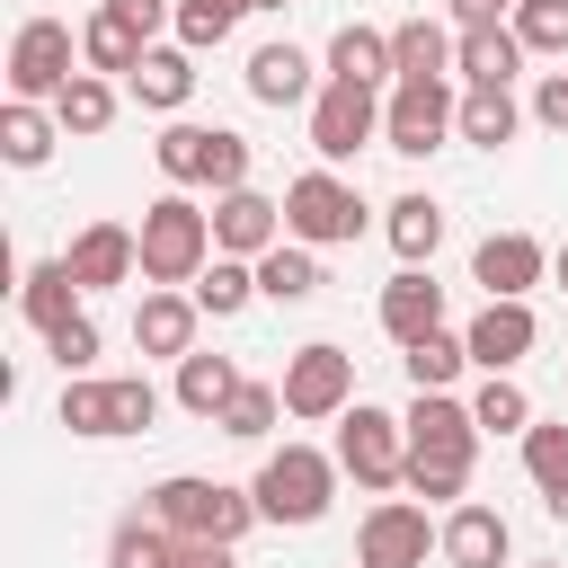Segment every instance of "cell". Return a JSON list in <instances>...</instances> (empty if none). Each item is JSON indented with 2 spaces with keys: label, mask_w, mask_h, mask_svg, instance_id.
I'll return each mask as SVG.
<instances>
[{
  "label": "cell",
  "mask_w": 568,
  "mask_h": 568,
  "mask_svg": "<svg viewBox=\"0 0 568 568\" xmlns=\"http://www.w3.org/2000/svg\"><path fill=\"white\" fill-rule=\"evenodd\" d=\"M399 426H408V479H399V488H417V497H462V488H470V462H479V417H470V399L417 390Z\"/></svg>",
  "instance_id": "obj_1"
},
{
  "label": "cell",
  "mask_w": 568,
  "mask_h": 568,
  "mask_svg": "<svg viewBox=\"0 0 568 568\" xmlns=\"http://www.w3.org/2000/svg\"><path fill=\"white\" fill-rule=\"evenodd\" d=\"M178 541H240L248 524H266L257 515V497L248 488H231V479H204V470H169L151 497H142Z\"/></svg>",
  "instance_id": "obj_2"
},
{
  "label": "cell",
  "mask_w": 568,
  "mask_h": 568,
  "mask_svg": "<svg viewBox=\"0 0 568 568\" xmlns=\"http://www.w3.org/2000/svg\"><path fill=\"white\" fill-rule=\"evenodd\" d=\"M204 266H213V213L186 186L151 195L142 204V284H195Z\"/></svg>",
  "instance_id": "obj_3"
},
{
  "label": "cell",
  "mask_w": 568,
  "mask_h": 568,
  "mask_svg": "<svg viewBox=\"0 0 568 568\" xmlns=\"http://www.w3.org/2000/svg\"><path fill=\"white\" fill-rule=\"evenodd\" d=\"M248 497H257L266 524H320L328 497H337V453H320V444H275V453L257 462Z\"/></svg>",
  "instance_id": "obj_4"
},
{
  "label": "cell",
  "mask_w": 568,
  "mask_h": 568,
  "mask_svg": "<svg viewBox=\"0 0 568 568\" xmlns=\"http://www.w3.org/2000/svg\"><path fill=\"white\" fill-rule=\"evenodd\" d=\"M151 160H160L169 186H213V195L248 186V142L222 133V124H169V133L151 142Z\"/></svg>",
  "instance_id": "obj_5"
},
{
  "label": "cell",
  "mask_w": 568,
  "mask_h": 568,
  "mask_svg": "<svg viewBox=\"0 0 568 568\" xmlns=\"http://www.w3.org/2000/svg\"><path fill=\"white\" fill-rule=\"evenodd\" d=\"M80 71H89V62H80V36H71L62 18H27V27L9 36V98L53 106V98H62Z\"/></svg>",
  "instance_id": "obj_6"
},
{
  "label": "cell",
  "mask_w": 568,
  "mask_h": 568,
  "mask_svg": "<svg viewBox=\"0 0 568 568\" xmlns=\"http://www.w3.org/2000/svg\"><path fill=\"white\" fill-rule=\"evenodd\" d=\"M364 231V195L337 178V169H302L284 186V240H311V248H346Z\"/></svg>",
  "instance_id": "obj_7"
},
{
  "label": "cell",
  "mask_w": 568,
  "mask_h": 568,
  "mask_svg": "<svg viewBox=\"0 0 568 568\" xmlns=\"http://www.w3.org/2000/svg\"><path fill=\"white\" fill-rule=\"evenodd\" d=\"M346 408H355V355L328 346V337L293 346V355H284V417L320 426V417H346Z\"/></svg>",
  "instance_id": "obj_8"
},
{
  "label": "cell",
  "mask_w": 568,
  "mask_h": 568,
  "mask_svg": "<svg viewBox=\"0 0 568 568\" xmlns=\"http://www.w3.org/2000/svg\"><path fill=\"white\" fill-rule=\"evenodd\" d=\"M337 470L355 479V488H399L408 479V426L390 417V408H346L337 417Z\"/></svg>",
  "instance_id": "obj_9"
},
{
  "label": "cell",
  "mask_w": 568,
  "mask_h": 568,
  "mask_svg": "<svg viewBox=\"0 0 568 568\" xmlns=\"http://www.w3.org/2000/svg\"><path fill=\"white\" fill-rule=\"evenodd\" d=\"M373 133H382V98L364 80H320V98H311V151H320V169L355 160Z\"/></svg>",
  "instance_id": "obj_10"
},
{
  "label": "cell",
  "mask_w": 568,
  "mask_h": 568,
  "mask_svg": "<svg viewBox=\"0 0 568 568\" xmlns=\"http://www.w3.org/2000/svg\"><path fill=\"white\" fill-rule=\"evenodd\" d=\"M453 115H462V98H453L444 80H399V89L382 98V142H390L399 160H426V151H444Z\"/></svg>",
  "instance_id": "obj_11"
},
{
  "label": "cell",
  "mask_w": 568,
  "mask_h": 568,
  "mask_svg": "<svg viewBox=\"0 0 568 568\" xmlns=\"http://www.w3.org/2000/svg\"><path fill=\"white\" fill-rule=\"evenodd\" d=\"M426 550H444V524H426L417 497H382L355 532V568H426Z\"/></svg>",
  "instance_id": "obj_12"
},
{
  "label": "cell",
  "mask_w": 568,
  "mask_h": 568,
  "mask_svg": "<svg viewBox=\"0 0 568 568\" xmlns=\"http://www.w3.org/2000/svg\"><path fill=\"white\" fill-rule=\"evenodd\" d=\"M541 275H550V248H541L532 231H488V240L470 248V284L497 293V302H524Z\"/></svg>",
  "instance_id": "obj_13"
},
{
  "label": "cell",
  "mask_w": 568,
  "mask_h": 568,
  "mask_svg": "<svg viewBox=\"0 0 568 568\" xmlns=\"http://www.w3.org/2000/svg\"><path fill=\"white\" fill-rule=\"evenodd\" d=\"M275 240H284V195H257V186L213 195V248L222 257H266Z\"/></svg>",
  "instance_id": "obj_14"
},
{
  "label": "cell",
  "mask_w": 568,
  "mask_h": 568,
  "mask_svg": "<svg viewBox=\"0 0 568 568\" xmlns=\"http://www.w3.org/2000/svg\"><path fill=\"white\" fill-rule=\"evenodd\" d=\"M462 337H470V364H479V373H515V364L532 355L541 320H532V302H497V293H488V302H479V320H470Z\"/></svg>",
  "instance_id": "obj_15"
},
{
  "label": "cell",
  "mask_w": 568,
  "mask_h": 568,
  "mask_svg": "<svg viewBox=\"0 0 568 568\" xmlns=\"http://www.w3.org/2000/svg\"><path fill=\"white\" fill-rule=\"evenodd\" d=\"M62 257H71V275H80V293H106V284H133V275H142V231H124V222H89Z\"/></svg>",
  "instance_id": "obj_16"
},
{
  "label": "cell",
  "mask_w": 568,
  "mask_h": 568,
  "mask_svg": "<svg viewBox=\"0 0 568 568\" xmlns=\"http://www.w3.org/2000/svg\"><path fill=\"white\" fill-rule=\"evenodd\" d=\"M195 320H204V302H195V293L151 284V293H142V311H133V346L178 364V355H195Z\"/></svg>",
  "instance_id": "obj_17"
},
{
  "label": "cell",
  "mask_w": 568,
  "mask_h": 568,
  "mask_svg": "<svg viewBox=\"0 0 568 568\" xmlns=\"http://www.w3.org/2000/svg\"><path fill=\"white\" fill-rule=\"evenodd\" d=\"M124 98L151 106V115H178V106L195 98V53H186V44H151V53L124 71Z\"/></svg>",
  "instance_id": "obj_18"
},
{
  "label": "cell",
  "mask_w": 568,
  "mask_h": 568,
  "mask_svg": "<svg viewBox=\"0 0 568 568\" xmlns=\"http://www.w3.org/2000/svg\"><path fill=\"white\" fill-rule=\"evenodd\" d=\"M382 328H390L399 346L435 337V328H444V284H435L426 266H399V275L382 284Z\"/></svg>",
  "instance_id": "obj_19"
},
{
  "label": "cell",
  "mask_w": 568,
  "mask_h": 568,
  "mask_svg": "<svg viewBox=\"0 0 568 568\" xmlns=\"http://www.w3.org/2000/svg\"><path fill=\"white\" fill-rule=\"evenodd\" d=\"M453 71H462V89H515V71H524V36H515V27H462Z\"/></svg>",
  "instance_id": "obj_20"
},
{
  "label": "cell",
  "mask_w": 568,
  "mask_h": 568,
  "mask_svg": "<svg viewBox=\"0 0 568 568\" xmlns=\"http://www.w3.org/2000/svg\"><path fill=\"white\" fill-rule=\"evenodd\" d=\"M240 80H248V98H257V106H302V98H320V89H311V53H302L293 36L257 44Z\"/></svg>",
  "instance_id": "obj_21"
},
{
  "label": "cell",
  "mask_w": 568,
  "mask_h": 568,
  "mask_svg": "<svg viewBox=\"0 0 568 568\" xmlns=\"http://www.w3.org/2000/svg\"><path fill=\"white\" fill-rule=\"evenodd\" d=\"M506 550H515V532H506L497 506L470 497V506L444 515V559H453V568H506Z\"/></svg>",
  "instance_id": "obj_22"
},
{
  "label": "cell",
  "mask_w": 568,
  "mask_h": 568,
  "mask_svg": "<svg viewBox=\"0 0 568 568\" xmlns=\"http://www.w3.org/2000/svg\"><path fill=\"white\" fill-rule=\"evenodd\" d=\"M18 311H27V328H36V337H53V328L80 311V275H71V257H36V266H27V284H18Z\"/></svg>",
  "instance_id": "obj_23"
},
{
  "label": "cell",
  "mask_w": 568,
  "mask_h": 568,
  "mask_svg": "<svg viewBox=\"0 0 568 568\" xmlns=\"http://www.w3.org/2000/svg\"><path fill=\"white\" fill-rule=\"evenodd\" d=\"M53 142H62V115H53V106H36V98H9V106H0V160H9V169H44Z\"/></svg>",
  "instance_id": "obj_24"
},
{
  "label": "cell",
  "mask_w": 568,
  "mask_h": 568,
  "mask_svg": "<svg viewBox=\"0 0 568 568\" xmlns=\"http://www.w3.org/2000/svg\"><path fill=\"white\" fill-rule=\"evenodd\" d=\"M328 80H364V89H382V80H399V62H390V36L382 27H337L328 36Z\"/></svg>",
  "instance_id": "obj_25"
},
{
  "label": "cell",
  "mask_w": 568,
  "mask_h": 568,
  "mask_svg": "<svg viewBox=\"0 0 568 568\" xmlns=\"http://www.w3.org/2000/svg\"><path fill=\"white\" fill-rule=\"evenodd\" d=\"M142 53H151V36H133V27L98 0V9H89V27H80V62H89V71H106V80H124Z\"/></svg>",
  "instance_id": "obj_26"
},
{
  "label": "cell",
  "mask_w": 568,
  "mask_h": 568,
  "mask_svg": "<svg viewBox=\"0 0 568 568\" xmlns=\"http://www.w3.org/2000/svg\"><path fill=\"white\" fill-rule=\"evenodd\" d=\"M453 44H462V27H435V18L390 27V62H399V80H444V71H453Z\"/></svg>",
  "instance_id": "obj_27"
},
{
  "label": "cell",
  "mask_w": 568,
  "mask_h": 568,
  "mask_svg": "<svg viewBox=\"0 0 568 568\" xmlns=\"http://www.w3.org/2000/svg\"><path fill=\"white\" fill-rule=\"evenodd\" d=\"M231 390H240V364H231V355H204V346L178 355V408H186V417H222Z\"/></svg>",
  "instance_id": "obj_28"
},
{
  "label": "cell",
  "mask_w": 568,
  "mask_h": 568,
  "mask_svg": "<svg viewBox=\"0 0 568 568\" xmlns=\"http://www.w3.org/2000/svg\"><path fill=\"white\" fill-rule=\"evenodd\" d=\"M515 124H524L515 89H462V115H453V133H462V142H479V151H506V142H515Z\"/></svg>",
  "instance_id": "obj_29"
},
{
  "label": "cell",
  "mask_w": 568,
  "mask_h": 568,
  "mask_svg": "<svg viewBox=\"0 0 568 568\" xmlns=\"http://www.w3.org/2000/svg\"><path fill=\"white\" fill-rule=\"evenodd\" d=\"M186 293L204 302V320H240V311L257 302V257H222V248H213V266H204Z\"/></svg>",
  "instance_id": "obj_30"
},
{
  "label": "cell",
  "mask_w": 568,
  "mask_h": 568,
  "mask_svg": "<svg viewBox=\"0 0 568 568\" xmlns=\"http://www.w3.org/2000/svg\"><path fill=\"white\" fill-rule=\"evenodd\" d=\"M382 231H390V248H399V266H426V257L444 248V204H435V195H399Z\"/></svg>",
  "instance_id": "obj_31"
},
{
  "label": "cell",
  "mask_w": 568,
  "mask_h": 568,
  "mask_svg": "<svg viewBox=\"0 0 568 568\" xmlns=\"http://www.w3.org/2000/svg\"><path fill=\"white\" fill-rule=\"evenodd\" d=\"M257 293H266V302H311V293H320V257H311V240H275V248L257 257Z\"/></svg>",
  "instance_id": "obj_32"
},
{
  "label": "cell",
  "mask_w": 568,
  "mask_h": 568,
  "mask_svg": "<svg viewBox=\"0 0 568 568\" xmlns=\"http://www.w3.org/2000/svg\"><path fill=\"white\" fill-rule=\"evenodd\" d=\"M178 559V532L142 506V515H124L115 532H106V568H169Z\"/></svg>",
  "instance_id": "obj_33"
},
{
  "label": "cell",
  "mask_w": 568,
  "mask_h": 568,
  "mask_svg": "<svg viewBox=\"0 0 568 568\" xmlns=\"http://www.w3.org/2000/svg\"><path fill=\"white\" fill-rule=\"evenodd\" d=\"M53 115H62V133H80V142L106 133V124H115V80H106V71H80V80L53 98Z\"/></svg>",
  "instance_id": "obj_34"
},
{
  "label": "cell",
  "mask_w": 568,
  "mask_h": 568,
  "mask_svg": "<svg viewBox=\"0 0 568 568\" xmlns=\"http://www.w3.org/2000/svg\"><path fill=\"white\" fill-rule=\"evenodd\" d=\"M399 364H408V382H417V390H453V382H462V364H470V337L435 328V337L399 346Z\"/></svg>",
  "instance_id": "obj_35"
},
{
  "label": "cell",
  "mask_w": 568,
  "mask_h": 568,
  "mask_svg": "<svg viewBox=\"0 0 568 568\" xmlns=\"http://www.w3.org/2000/svg\"><path fill=\"white\" fill-rule=\"evenodd\" d=\"M71 435H115V382L98 373H62V408H53Z\"/></svg>",
  "instance_id": "obj_36"
},
{
  "label": "cell",
  "mask_w": 568,
  "mask_h": 568,
  "mask_svg": "<svg viewBox=\"0 0 568 568\" xmlns=\"http://www.w3.org/2000/svg\"><path fill=\"white\" fill-rule=\"evenodd\" d=\"M275 417H284V382H240V390H231V408H222L213 426H222L231 444H266V426H275Z\"/></svg>",
  "instance_id": "obj_37"
},
{
  "label": "cell",
  "mask_w": 568,
  "mask_h": 568,
  "mask_svg": "<svg viewBox=\"0 0 568 568\" xmlns=\"http://www.w3.org/2000/svg\"><path fill=\"white\" fill-rule=\"evenodd\" d=\"M248 9H257V0H178V44H186V53H213V44L240 36Z\"/></svg>",
  "instance_id": "obj_38"
},
{
  "label": "cell",
  "mask_w": 568,
  "mask_h": 568,
  "mask_svg": "<svg viewBox=\"0 0 568 568\" xmlns=\"http://www.w3.org/2000/svg\"><path fill=\"white\" fill-rule=\"evenodd\" d=\"M470 417H479V435H524V426H532V399H524L515 373H488V382L470 390Z\"/></svg>",
  "instance_id": "obj_39"
},
{
  "label": "cell",
  "mask_w": 568,
  "mask_h": 568,
  "mask_svg": "<svg viewBox=\"0 0 568 568\" xmlns=\"http://www.w3.org/2000/svg\"><path fill=\"white\" fill-rule=\"evenodd\" d=\"M506 27L524 36V53L568 62V0H515V18H506Z\"/></svg>",
  "instance_id": "obj_40"
},
{
  "label": "cell",
  "mask_w": 568,
  "mask_h": 568,
  "mask_svg": "<svg viewBox=\"0 0 568 568\" xmlns=\"http://www.w3.org/2000/svg\"><path fill=\"white\" fill-rule=\"evenodd\" d=\"M524 470H532L541 488L568 479V417H532V426H524Z\"/></svg>",
  "instance_id": "obj_41"
},
{
  "label": "cell",
  "mask_w": 568,
  "mask_h": 568,
  "mask_svg": "<svg viewBox=\"0 0 568 568\" xmlns=\"http://www.w3.org/2000/svg\"><path fill=\"white\" fill-rule=\"evenodd\" d=\"M44 355H53L62 373H89V364H98V320H89V311H71V320L44 337Z\"/></svg>",
  "instance_id": "obj_42"
},
{
  "label": "cell",
  "mask_w": 568,
  "mask_h": 568,
  "mask_svg": "<svg viewBox=\"0 0 568 568\" xmlns=\"http://www.w3.org/2000/svg\"><path fill=\"white\" fill-rule=\"evenodd\" d=\"M151 417H160V390L142 373H115V435H142Z\"/></svg>",
  "instance_id": "obj_43"
},
{
  "label": "cell",
  "mask_w": 568,
  "mask_h": 568,
  "mask_svg": "<svg viewBox=\"0 0 568 568\" xmlns=\"http://www.w3.org/2000/svg\"><path fill=\"white\" fill-rule=\"evenodd\" d=\"M532 124L541 133H568V71H541L532 80Z\"/></svg>",
  "instance_id": "obj_44"
},
{
  "label": "cell",
  "mask_w": 568,
  "mask_h": 568,
  "mask_svg": "<svg viewBox=\"0 0 568 568\" xmlns=\"http://www.w3.org/2000/svg\"><path fill=\"white\" fill-rule=\"evenodd\" d=\"M106 9H115L133 36H151V44H160V27H178V0H106Z\"/></svg>",
  "instance_id": "obj_45"
},
{
  "label": "cell",
  "mask_w": 568,
  "mask_h": 568,
  "mask_svg": "<svg viewBox=\"0 0 568 568\" xmlns=\"http://www.w3.org/2000/svg\"><path fill=\"white\" fill-rule=\"evenodd\" d=\"M453 9V27H506L515 18V0H444Z\"/></svg>",
  "instance_id": "obj_46"
},
{
  "label": "cell",
  "mask_w": 568,
  "mask_h": 568,
  "mask_svg": "<svg viewBox=\"0 0 568 568\" xmlns=\"http://www.w3.org/2000/svg\"><path fill=\"white\" fill-rule=\"evenodd\" d=\"M169 568H240V559H231V541H178Z\"/></svg>",
  "instance_id": "obj_47"
},
{
  "label": "cell",
  "mask_w": 568,
  "mask_h": 568,
  "mask_svg": "<svg viewBox=\"0 0 568 568\" xmlns=\"http://www.w3.org/2000/svg\"><path fill=\"white\" fill-rule=\"evenodd\" d=\"M541 506H550V515L568 524V479H559V488H541Z\"/></svg>",
  "instance_id": "obj_48"
},
{
  "label": "cell",
  "mask_w": 568,
  "mask_h": 568,
  "mask_svg": "<svg viewBox=\"0 0 568 568\" xmlns=\"http://www.w3.org/2000/svg\"><path fill=\"white\" fill-rule=\"evenodd\" d=\"M550 275H559V293H568V240H559V248H550Z\"/></svg>",
  "instance_id": "obj_49"
},
{
  "label": "cell",
  "mask_w": 568,
  "mask_h": 568,
  "mask_svg": "<svg viewBox=\"0 0 568 568\" xmlns=\"http://www.w3.org/2000/svg\"><path fill=\"white\" fill-rule=\"evenodd\" d=\"M257 9H275V18H284V9H293V0H257Z\"/></svg>",
  "instance_id": "obj_50"
},
{
  "label": "cell",
  "mask_w": 568,
  "mask_h": 568,
  "mask_svg": "<svg viewBox=\"0 0 568 568\" xmlns=\"http://www.w3.org/2000/svg\"><path fill=\"white\" fill-rule=\"evenodd\" d=\"M532 568H559V559H532Z\"/></svg>",
  "instance_id": "obj_51"
},
{
  "label": "cell",
  "mask_w": 568,
  "mask_h": 568,
  "mask_svg": "<svg viewBox=\"0 0 568 568\" xmlns=\"http://www.w3.org/2000/svg\"><path fill=\"white\" fill-rule=\"evenodd\" d=\"M559 364H568V355H559Z\"/></svg>",
  "instance_id": "obj_52"
}]
</instances>
